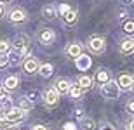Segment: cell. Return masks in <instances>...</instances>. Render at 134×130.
<instances>
[{
  "label": "cell",
  "instance_id": "cell-1",
  "mask_svg": "<svg viewBox=\"0 0 134 130\" xmlns=\"http://www.w3.org/2000/svg\"><path fill=\"white\" fill-rule=\"evenodd\" d=\"M25 118H26V111H23L21 108H10V109H7V113H5L4 121H7L10 125H16V123H21Z\"/></svg>",
  "mask_w": 134,
  "mask_h": 130
},
{
  "label": "cell",
  "instance_id": "cell-2",
  "mask_svg": "<svg viewBox=\"0 0 134 130\" xmlns=\"http://www.w3.org/2000/svg\"><path fill=\"white\" fill-rule=\"evenodd\" d=\"M119 94H120V89H119V85H117V82L110 80V82H106L104 85H101V95L106 97V99H117Z\"/></svg>",
  "mask_w": 134,
  "mask_h": 130
},
{
  "label": "cell",
  "instance_id": "cell-3",
  "mask_svg": "<svg viewBox=\"0 0 134 130\" xmlns=\"http://www.w3.org/2000/svg\"><path fill=\"white\" fill-rule=\"evenodd\" d=\"M28 45H30V38L25 35V33H19V35L14 36V40H12V47H14L16 54H25L26 49H28Z\"/></svg>",
  "mask_w": 134,
  "mask_h": 130
},
{
  "label": "cell",
  "instance_id": "cell-4",
  "mask_svg": "<svg viewBox=\"0 0 134 130\" xmlns=\"http://www.w3.org/2000/svg\"><path fill=\"white\" fill-rule=\"evenodd\" d=\"M87 47L92 54H103L106 49V44H104V38H101V36H91L87 42Z\"/></svg>",
  "mask_w": 134,
  "mask_h": 130
},
{
  "label": "cell",
  "instance_id": "cell-5",
  "mask_svg": "<svg viewBox=\"0 0 134 130\" xmlns=\"http://www.w3.org/2000/svg\"><path fill=\"white\" fill-rule=\"evenodd\" d=\"M40 68V63L35 57H26L25 61H23V70H25L26 75H33V73H37Z\"/></svg>",
  "mask_w": 134,
  "mask_h": 130
},
{
  "label": "cell",
  "instance_id": "cell-6",
  "mask_svg": "<svg viewBox=\"0 0 134 130\" xmlns=\"http://www.w3.org/2000/svg\"><path fill=\"white\" fill-rule=\"evenodd\" d=\"M9 19L12 21V23H25V21L28 19V14H26L25 9L16 7V9H12V10L9 12Z\"/></svg>",
  "mask_w": 134,
  "mask_h": 130
},
{
  "label": "cell",
  "instance_id": "cell-7",
  "mask_svg": "<svg viewBox=\"0 0 134 130\" xmlns=\"http://www.w3.org/2000/svg\"><path fill=\"white\" fill-rule=\"evenodd\" d=\"M58 101H59V94L56 92L54 89H47L44 92V102H45V106H56L58 104Z\"/></svg>",
  "mask_w": 134,
  "mask_h": 130
},
{
  "label": "cell",
  "instance_id": "cell-8",
  "mask_svg": "<svg viewBox=\"0 0 134 130\" xmlns=\"http://www.w3.org/2000/svg\"><path fill=\"white\" fill-rule=\"evenodd\" d=\"M38 40H40V44H44V45H51L52 42L56 40V33H54V30H49V28L42 30V31L38 33Z\"/></svg>",
  "mask_w": 134,
  "mask_h": 130
},
{
  "label": "cell",
  "instance_id": "cell-9",
  "mask_svg": "<svg viewBox=\"0 0 134 130\" xmlns=\"http://www.w3.org/2000/svg\"><path fill=\"white\" fill-rule=\"evenodd\" d=\"M119 50H120V54L131 55L134 52V40L132 38H124V40L120 42V45H119Z\"/></svg>",
  "mask_w": 134,
  "mask_h": 130
},
{
  "label": "cell",
  "instance_id": "cell-10",
  "mask_svg": "<svg viewBox=\"0 0 134 130\" xmlns=\"http://www.w3.org/2000/svg\"><path fill=\"white\" fill-rule=\"evenodd\" d=\"M66 55L68 57H71V59H79L80 55H82V45L80 44H70L68 47H66Z\"/></svg>",
  "mask_w": 134,
  "mask_h": 130
},
{
  "label": "cell",
  "instance_id": "cell-11",
  "mask_svg": "<svg viewBox=\"0 0 134 130\" xmlns=\"http://www.w3.org/2000/svg\"><path fill=\"white\" fill-rule=\"evenodd\" d=\"M70 83L66 78H58L54 83V90L58 92V94H68V90H70Z\"/></svg>",
  "mask_w": 134,
  "mask_h": 130
},
{
  "label": "cell",
  "instance_id": "cell-12",
  "mask_svg": "<svg viewBox=\"0 0 134 130\" xmlns=\"http://www.w3.org/2000/svg\"><path fill=\"white\" fill-rule=\"evenodd\" d=\"M132 80H134V78L131 75H120L117 85H119L120 90H131V87H132Z\"/></svg>",
  "mask_w": 134,
  "mask_h": 130
},
{
  "label": "cell",
  "instance_id": "cell-13",
  "mask_svg": "<svg viewBox=\"0 0 134 130\" xmlns=\"http://www.w3.org/2000/svg\"><path fill=\"white\" fill-rule=\"evenodd\" d=\"M18 85H19V78H18L16 75H10V76H7V78L4 80V89L9 90V92L10 90H16Z\"/></svg>",
  "mask_w": 134,
  "mask_h": 130
},
{
  "label": "cell",
  "instance_id": "cell-14",
  "mask_svg": "<svg viewBox=\"0 0 134 130\" xmlns=\"http://www.w3.org/2000/svg\"><path fill=\"white\" fill-rule=\"evenodd\" d=\"M77 17H79V16H77V10L75 9H68L65 14H63V21H65L66 24H75V23H77Z\"/></svg>",
  "mask_w": 134,
  "mask_h": 130
},
{
  "label": "cell",
  "instance_id": "cell-15",
  "mask_svg": "<svg viewBox=\"0 0 134 130\" xmlns=\"http://www.w3.org/2000/svg\"><path fill=\"white\" fill-rule=\"evenodd\" d=\"M68 94H70V97H71V99L79 101L80 97H82V94H84V90L80 89V85H79V83H73V85H70Z\"/></svg>",
  "mask_w": 134,
  "mask_h": 130
},
{
  "label": "cell",
  "instance_id": "cell-16",
  "mask_svg": "<svg viewBox=\"0 0 134 130\" xmlns=\"http://www.w3.org/2000/svg\"><path fill=\"white\" fill-rule=\"evenodd\" d=\"M56 14H58V10H56L54 5H45V7H42V16H44L45 19H54Z\"/></svg>",
  "mask_w": 134,
  "mask_h": 130
},
{
  "label": "cell",
  "instance_id": "cell-17",
  "mask_svg": "<svg viewBox=\"0 0 134 130\" xmlns=\"http://www.w3.org/2000/svg\"><path fill=\"white\" fill-rule=\"evenodd\" d=\"M77 83L80 85V89H82V90H87V89H91V85H92V78L87 76V75H82V76H79Z\"/></svg>",
  "mask_w": 134,
  "mask_h": 130
},
{
  "label": "cell",
  "instance_id": "cell-18",
  "mask_svg": "<svg viewBox=\"0 0 134 130\" xmlns=\"http://www.w3.org/2000/svg\"><path fill=\"white\" fill-rule=\"evenodd\" d=\"M111 78H110V73L106 70H99L98 73H96V82L99 83V85H104L106 82H110Z\"/></svg>",
  "mask_w": 134,
  "mask_h": 130
},
{
  "label": "cell",
  "instance_id": "cell-19",
  "mask_svg": "<svg viewBox=\"0 0 134 130\" xmlns=\"http://www.w3.org/2000/svg\"><path fill=\"white\" fill-rule=\"evenodd\" d=\"M38 71H40V75H42V76L47 78V76L52 75V64H49V63H47V64H42L38 68Z\"/></svg>",
  "mask_w": 134,
  "mask_h": 130
},
{
  "label": "cell",
  "instance_id": "cell-20",
  "mask_svg": "<svg viewBox=\"0 0 134 130\" xmlns=\"http://www.w3.org/2000/svg\"><path fill=\"white\" fill-rule=\"evenodd\" d=\"M19 108H21L23 111H30L31 108H33V102H31L28 97H23V99L19 101Z\"/></svg>",
  "mask_w": 134,
  "mask_h": 130
},
{
  "label": "cell",
  "instance_id": "cell-21",
  "mask_svg": "<svg viewBox=\"0 0 134 130\" xmlns=\"http://www.w3.org/2000/svg\"><path fill=\"white\" fill-rule=\"evenodd\" d=\"M82 125H84V130H96V121L92 118H84Z\"/></svg>",
  "mask_w": 134,
  "mask_h": 130
},
{
  "label": "cell",
  "instance_id": "cell-22",
  "mask_svg": "<svg viewBox=\"0 0 134 130\" xmlns=\"http://www.w3.org/2000/svg\"><path fill=\"white\" fill-rule=\"evenodd\" d=\"M10 50V44L5 40H0V55H7Z\"/></svg>",
  "mask_w": 134,
  "mask_h": 130
},
{
  "label": "cell",
  "instance_id": "cell-23",
  "mask_svg": "<svg viewBox=\"0 0 134 130\" xmlns=\"http://www.w3.org/2000/svg\"><path fill=\"white\" fill-rule=\"evenodd\" d=\"M124 31L127 33V35H132L134 33V21L132 19H129V21L124 23Z\"/></svg>",
  "mask_w": 134,
  "mask_h": 130
},
{
  "label": "cell",
  "instance_id": "cell-24",
  "mask_svg": "<svg viewBox=\"0 0 134 130\" xmlns=\"http://www.w3.org/2000/svg\"><path fill=\"white\" fill-rule=\"evenodd\" d=\"M5 113H7V109H5V106H4V101L0 99V121H4Z\"/></svg>",
  "mask_w": 134,
  "mask_h": 130
},
{
  "label": "cell",
  "instance_id": "cell-25",
  "mask_svg": "<svg viewBox=\"0 0 134 130\" xmlns=\"http://www.w3.org/2000/svg\"><path fill=\"white\" fill-rule=\"evenodd\" d=\"M19 59H21V54H12L10 59H9V63L10 64H19Z\"/></svg>",
  "mask_w": 134,
  "mask_h": 130
},
{
  "label": "cell",
  "instance_id": "cell-26",
  "mask_svg": "<svg viewBox=\"0 0 134 130\" xmlns=\"http://www.w3.org/2000/svg\"><path fill=\"white\" fill-rule=\"evenodd\" d=\"M7 64H9V57H7V55H0V70L5 68Z\"/></svg>",
  "mask_w": 134,
  "mask_h": 130
},
{
  "label": "cell",
  "instance_id": "cell-27",
  "mask_svg": "<svg viewBox=\"0 0 134 130\" xmlns=\"http://www.w3.org/2000/svg\"><path fill=\"white\" fill-rule=\"evenodd\" d=\"M125 109L129 111L131 115H134V99H132V101H127V104H125Z\"/></svg>",
  "mask_w": 134,
  "mask_h": 130
},
{
  "label": "cell",
  "instance_id": "cell-28",
  "mask_svg": "<svg viewBox=\"0 0 134 130\" xmlns=\"http://www.w3.org/2000/svg\"><path fill=\"white\" fill-rule=\"evenodd\" d=\"M68 9H70L68 5H59V9H58V12H59V14L63 16V14H65V12H66V10H68Z\"/></svg>",
  "mask_w": 134,
  "mask_h": 130
},
{
  "label": "cell",
  "instance_id": "cell-29",
  "mask_svg": "<svg viewBox=\"0 0 134 130\" xmlns=\"http://www.w3.org/2000/svg\"><path fill=\"white\" fill-rule=\"evenodd\" d=\"M31 130H49L45 125H35V127H31Z\"/></svg>",
  "mask_w": 134,
  "mask_h": 130
},
{
  "label": "cell",
  "instance_id": "cell-30",
  "mask_svg": "<svg viewBox=\"0 0 134 130\" xmlns=\"http://www.w3.org/2000/svg\"><path fill=\"white\" fill-rule=\"evenodd\" d=\"M4 14H5V5L0 4V17H4Z\"/></svg>",
  "mask_w": 134,
  "mask_h": 130
},
{
  "label": "cell",
  "instance_id": "cell-31",
  "mask_svg": "<svg viewBox=\"0 0 134 130\" xmlns=\"http://www.w3.org/2000/svg\"><path fill=\"white\" fill-rule=\"evenodd\" d=\"M99 130H115V128H113L111 125H108V123H106V125H103V127H101Z\"/></svg>",
  "mask_w": 134,
  "mask_h": 130
},
{
  "label": "cell",
  "instance_id": "cell-32",
  "mask_svg": "<svg viewBox=\"0 0 134 130\" xmlns=\"http://www.w3.org/2000/svg\"><path fill=\"white\" fill-rule=\"evenodd\" d=\"M2 97H5V89H4V85H0V99Z\"/></svg>",
  "mask_w": 134,
  "mask_h": 130
},
{
  "label": "cell",
  "instance_id": "cell-33",
  "mask_svg": "<svg viewBox=\"0 0 134 130\" xmlns=\"http://www.w3.org/2000/svg\"><path fill=\"white\" fill-rule=\"evenodd\" d=\"M127 130H134V120H131L129 123H127Z\"/></svg>",
  "mask_w": 134,
  "mask_h": 130
},
{
  "label": "cell",
  "instance_id": "cell-34",
  "mask_svg": "<svg viewBox=\"0 0 134 130\" xmlns=\"http://www.w3.org/2000/svg\"><path fill=\"white\" fill-rule=\"evenodd\" d=\"M119 17H125V16H127V12H125V10H120V12H119Z\"/></svg>",
  "mask_w": 134,
  "mask_h": 130
},
{
  "label": "cell",
  "instance_id": "cell-35",
  "mask_svg": "<svg viewBox=\"0 0 134 130\" xmlns=\"http://www.w3.org/2000/svg\"><path fill=\"white\" fill-rule=\"evenodd\" d=\"M75 113H77V116H79V118H82V113H84V111H82V109H77Z\"/></svg>",
  "mask_w": 134,
  "mask_h": 130
},
{
  "label": "cell",
  "instance_id": "cell-36",
  "mask_svg": "<svg viewBox=\"0 0 134 130\" xmlns=\"http://www.w3.org/2000/svg\"><path fill=\"white\" fill-rule=\"evenodd\" d=\"M120 2H124V4H132L134 0H120Z\"/></svg>",
  "mask_w": 134,
  "mask_h": 130
},
{
  "label": "cell",
  "instance_id": "cell-37",
  "mask_svg": "<svg viewBox=\"0 0 134 130\" xmlns=\"http://www.w3.org/2000/svg\"><path fill=\"white\" fill-rule=\"evenodd\" d=\"M9 2H10V0H0V4H4V5H5V4H9Z\"/></svg>",
  "mask_w": 134,
  "mask_h": 130
},
{
  "label": "cell",
  "instance_id": "cell-38",
  "mask_svg": "<svg viewBox=\"0 0 134 130\" xmlns=\"http://www.w3.org/2000/svg\"><path fill=\"white\" fill-rule=\"evenodd\" d=\"M131 89H132V90H134V80H132V87H131Z\"/></svg>",
  "mask_w": 134,
  "mask_h": 130
},
{
  "label": "cell",
  "instance_id": "cell-39",
  "mask_svg": "<svg viewBox=\"0 0 134 130\" xmlns=\"http://www.w3.org/2000/svg\"><path fill=\"white\" fill-rule=\"evenodd\" d=\"M10 130H16V128H10Z\"/></svg>",
  "mask_w": 134,
  "mask_h": 130
},
{
  "label": "cell",
  "instance_id": "cell-40",
  "mask_svg": "<svg viewBox=\"0 0 134 130\" xmlns=\"http://www.w3.org/2000/svg\"><path fill=\"white\" fill-rule=\"evenodd\" d=\"M0 130H2V127H0Z\"/></svg>",
  "mask_w": 134,
  "mask_h": 130
}]
</instances>
